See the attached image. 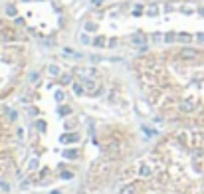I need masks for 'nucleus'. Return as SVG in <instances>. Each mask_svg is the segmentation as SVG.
<instances>
[{"label":"nucleus","mask_w":204,"mask_h":194,"mask_svg":"<svg viewBox=\"0 0 204 194\" xmlns=\"http://www.w3.org/2000/svg\"><path fill=\"white\" fill-rule=\"evenodd\" d=\"M196 56H198V52L192 50V48H182L180 50V57L182 59H194Z\"/></svg>","instance_id":"nucleus-1"},{"label":"nucleus","mask_w":204,"mask_h":194,"mask_svg":"<svg viewBox=\"0 0 204 194\" xmlns=\"http://www.w3.org/2000/svg\"><path fill=\"white\" fill-rule=\"evenodd\" d=\"M131 42H133L135 46H143V44H147V36L145 34H135L131 38Z\"/></svg>","instance_id":"nucleus-2"},{"label":"nucleus","mask_w":204,"mask_h":194,"mask_svg":"<svg viewBox=\"0 0 204 194\" xmlns=\"http://www.w3.org/2000/svg\"><path fill=\"white\" fill-rule=\"evenodd\" d=\"M80 73L81 75H87V77H95V75H97V71H95L93 68H85V69H81Z\"/></svg>","instance_id":"nucleus-3"},{"label":"nucleus","mask_w":204,"mask_h":194,"mask_svg":"<svg viewBox=\"0 0 204 194\" xmlns=\"http://www.w3.org/2000/svg\"><path fill=\"white\" fill-rule=\"evenodd\" d=\"M157 14H159V6L157 4H151L147 8V16H157Z\"/></svg>","instance_id":"nucleus-4"},{"label":"nucleus","mask_w":204,"mask_h":194,"mask_svg":"<svg viewBox=\"0 0 204 194\" xmlns=\"http://www.w3.org/2000/svg\"><path fill=\"white\" fill-rule=\"evenodd\" d=\"M119 194H133V186H131V184H125V186H121Z\"/></svg>","instance_id":"nucleus-5"},{"label":"nucleus","mask_w":204,"mask_h":194,"mask_svg":"<svg viewBox=\"0 0 204 194\" xmlns=\"http://www.w3.org/2000/svg\"><path fill=\"white\" fill-rule=\"evenodd\" d=\"M93 46H97V48H103V46H105V38H103V36H99V38H95V40H93Z\"/></svg>","instance_id":"nucleus-6"},{"label":"nucleus","mask_w":204,"mask_h":194,"mask_svg":"<svg viewBox=\"0 0 204 194\" xmlns=\"http://www.w3.org/2000/svg\"><path fill=\"white\" fill-rule=\"evenodd\" d=\"M48 73L56 77V75H59V68H57V66H50V68H48Z\"/></svg>","instance_id":"nucleus-7"},{"label":"nucleus","mask_w":204,"mask_h":194,"mask_svg":"<svg viewBox=\"0 0 204 194\" xmlns=\"http://www.w3.org/2000/svg\"><path fill=\"white\" fill-rule=\"evenodd\" d=\"M139 174H141V176H151V166H141Z\"/></svg>","instance_id":"nucleus-8"},{"label":"nucleus","mask_w":204,"mask_h":194,"mask_svg":"<svg viewBox=\"0 0 204 194\" xmlns=\"http://www.w3.org/2000/svg\"><path fill=\"white\" fill-rule=\"evenodd\" d=\"M83 85H85L87 89H95V81L93 79H83Z\"/></svg>","instance_id":"nucleus-9"},{"label":"nucleus","mask_w":204,"mask_h":194,"mask_svg":"<svg viewBox=\"0 0 204 194\" xmlns=\"http://www.w3.org/2000/svg\"><path fill=\"white\" fill-rule=\"evenodd\" d=\"M83 87H85V85H81V83H75V85H73V91L77 93V95H81V93H83Z\"/></svg>","instance_id":"nucleus-10"},{"label":"nucleus","mask_w":204,"mask_h":194,"mask_svg":"<svg viewBox=\"0 0 204 194\" xmlns=\"http://www.w3.org/2000/svg\"><path fill=\"white\" fill-rule=\"evenodd\" d=\"M153 42H155V44H160V42H163V34H160V32L153 34Z\"/></svg>","instance_id":"nucleus-11"},{"label":"nucleus","mask_w":204,"mask_h":194,"mask_svg":"<svg viewBox=\"0 0 204 194\" xmlns=\"http://www.w3.org/2000/svg\"><path fill=\"white\" fill-rule=\"evenodd\" d=\"M174 40H176V34H172V32H169V34L165 36V42H169V44H170V42H174Z\"/></svg>","instance_id":"nucleus-12"},{"label":"nucleus","mask_w":204,"mask_h":194,"mask_svg":"<svg viewBox=\"0 0 204 194\" xmlns=\"http://www.w3.org/2000/svg\"><path fill=\"white\" fill-rule=\"evenodd\" d=\"M176 40H180V42H188L190 36H188V34H178V36H176Z\"/></svg>","instance_id":"nucleus-13"},{"label":"nucleus","mask_w":204,"mask_h":194,"mask_svg":"<svg viewBox=\"0 0 204 194\" xmlns=\"http://www.w3.org/2000/svg\"><path fill=\"white\" fill-rule=\"evenodd\" d=\"M6 12H8V16H16V8L14 6H6Z\"/></svg>","instance_id":"nucleus-14"},{"label":"nucleus","mask_w":204,"mask_h":194,"mask_svg":"<svg viewBox=\"0 0 204 194\" xmlns=\"http://www.w3.org/2000/svg\"><path fill=\"white\" fill-rule=\"evenodd\" d=\"M62 81H64V83H71V75H69V73H66V75L62 77Z\"/></svg>","instance_id":"nucleus-15"},{"label":"nucleus","mask_w":204,"mask_h":194,"mask_svg":"<svg viewBox=\"0 0 204 194\" xmlns=\"http://www.w3.org/2000/svg\"><path fill=\"white\" fill-rule=\"evenodd\" d=\"M0 190H10V186H8V182H0Z\"/></svg>","instance_id":"nucleus-16"},{"label":"nucleus","mask_w":204,"mask_h":194,"mask_svg":"<svg viewBox=\"0 0 204 194\" xmlns=\"http://www.w3.org/2000/svg\"><path fill=\"white\" fill-rule=\"evenodd\" d=\"M38 79H40V75H38V73H32V77H30V81L34 83V81H38Z\"/></svg>","instance_id":"nucleus-17"},{"label":"nucleus","mask_w":204,"mask_h":194,"mask_svg":"<svg viewBox=\"0 0 204 194\" xmlns=\"http://www.w3.org/2000/svg\"><path fill=\"white\" fill-rule=\"evenodd\" d=\"M81 42H83V44H89V38H87L85 34H81Z\"/></svg>","instance_id":"nucleus-18"},{"label":"nucleus","mask_w":204,"mask_h":194,"mask_svg":"<svg viewBox=\"0 0 204 194\" xmlns=\"http://www.w3.org/2000/svg\"><path fill=\"white\" fill-rule=\"evenodd\" d=\"M85 28H87V30H89V32H93V30H95V28H97V26H95V24H87V26H85Z\"/></svg>","instance_id":"nucleus-19"},{"label":"nucleus","mask_w":204,"mask_h":194,"mask_svg":"<svg viewBox=\"0 0 204 194\" xmlns=\"http://www.w3.org/2000/svg\"><path fill=\"white\" fill-rule=\"evenodd\" d=\"M165 10H174V4H165Z\"/></svg>","instance_id":"nucleus-20"},{"label":"nucleus","mask_w":204,"mask_h":194,"mask_svg":"<svg viewBox=\"0 0 204 194\" xmlns=\"http://www.w3.org/2000/svg\"><path fill=\"white\" fill-rule=\"evenodd\" d=\"M56 99H57V101H62V99H64V93L57 91V93H56Z\"/></svg>","instance_id":"nucleus-21"},{"label":"nucleus","mask_w":204,"mask_h":194,"mask_svg":"<svg viewBox=\"0 0 204 194\" xmlns=\"http://www.w3.org/2000/svg\"><path fill=\"white\" fill-rule=\"evenodd\" d=\"M30 168H38V160H32L30 162Z\"/></svg>","instance_id":"nucleus-22"},{"label":"nucleus","mask_w":204,"mask_h":194,"mask_svg":"<svg viewBox=\"0 0 204 194\" xmlns=\"http://www.w3.org/2000/svg\"><path fill=\"white\" fill-rule=\"evenodd\" d=\"M109 46H111V48L117 46V40H115V38H113V40H109Z\"/></svg>","instance_id":"nucleus-23"},{"label":"nucleus","mask_w":204,"mask_h":194,"mask_svg":"<svg viewBox=\"0 0 204 194\" xmlns=\"http://www.w3.org/2000/svg\"><path fill=\"white\" fill-rule=\"evenodd\" d=\"M22 188H24V190H26V188H30V182H28V180H24V182H22Z\"/></svg>","instance_id":"nucleus-24"}]
</instances>
